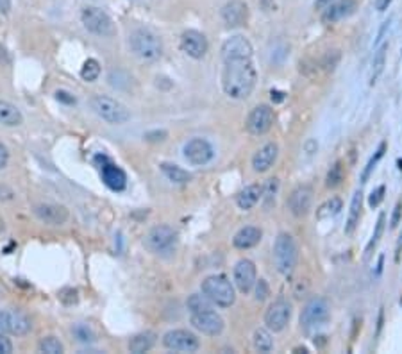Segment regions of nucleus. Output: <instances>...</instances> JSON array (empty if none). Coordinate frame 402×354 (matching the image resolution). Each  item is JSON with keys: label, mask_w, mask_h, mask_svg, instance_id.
I'll return each instance as SVG.
<instances>
[{"label": "nucleus", "mask_w": 402, "mask_h": 354, "mask_svg": "<svg viewBox=\"0 0 402 354\" xmlns=\"http://www.w3.org/2000/svg\"><path fill=\"white\" fill-rule=\"evenodd\" d=\"M222 68V90L228 97L235 101H243L250 97L256 88L257 72L254 67L252 56L228 57Z\"/></svg>", "instance_id": "nucleus-1"}, {"label": "nucleus", "mask_w": 402, "mask_h": 354, "mask_svg": "<svg viewBox=\"0 0 402 354\" xmlns=\"http://www.w3.org/2000/svg\"><path fill=\"white\" fill-rule=\"evenodd\" d=\"M129 45L134 56L140 57L142 61H147V63L157 61L163 56V41H161V38L154 31L145 29V27H140V29H136L130 34Z\"/></svg>", "instance_id": "nucleus-2"}, {"label": "nucleus", "mask_w": 402, "mask_h": 354, "mask_svg": "<svg viewBox=\"0 0 402 354\" xmlns=\"http://www.w3.org/2000/svg\"><path fill=\"white\" fill-rule=\"evenodd\" d=\"M201 290L218 308H231L236 301L235 287L223 274H215V276L206 277L201 284Z\"/></svg>", "instance_id": "nucleus-3"}, {"label": "nucleus", "mask_w": 402, "mask_h": 354, "mask_svg": "<svg viewBox=\"0 0 402 354\" xmlns=\"http://www.w3.org/2000/svg\"><path fill=\"white\" fill-rule=\"evenodd\" d=\"M298 247L295 243L294 236L288 233H279L274 243V263H276L277 272L283 276H290L297 267Z\"/></svg>", "instance_id": "nucleus-4"}, {"label": "nucleus", "mask_w": 402, "mask_h": 354, "mask_svg": "<svg viewBox=\"0 0 402 354\" xmlns=\"http://www.w3.org/2000/svg\"><path fill=\"white\" fill-rule=\"evenodd\" d=\"M89 106L94 109L95 115L102 118L104 122L111 123V126H120L130 120V113L122 102L115 101L111 97H104V95H95L89 101Z\"/></svg>", "instance_id": "nucleus-5"}, {"label": "nucleus", "mask_w": 402, "mask_h": 354, "mask_svg": "<svg viewBox=\"0 0 402 354\" xmlns=\"http://www.w3.org/2000/svg\"><path fill=\"white\" fill-rule=\"evenodd\" d=\"M329 317H331V309H329L328 301L322 297H315L302 309L301 328L304 329L306 333L317 331V329L324 328V326L328 324Z\"/></svg>", "instance_id": "nucleus-6"}, {"label": "nucleus", "mask_w": 402, "mask_h": 354, "mask_svg": "<svg viewBox=\"0 0 402 354\" xmlns=\"http://www.w3.org/2000/svg\"><path fill=\"white\" fill-rule=\"evenodd\" d=\"M81 20L86 29H88L89 33L97 34V36L109 38L116 33L111 16L106 11H102L101 8H95V6H88V8L82 9Z\"/></svg>", "instance_id": "nucleus-7"}, {"label": "nucleus", "mask_w": 402, "mask_h": 354, "mask_svg": "<svg viewBox=\"0 0 402 354\" xmlns=\"http://www.w3.org/2000/svg\"><path fill=\"white\" fill-rule=\"evenodd\" d=\"M95 163H97L99 172H101V177L104 181V184L108 188H111L113 192H122L127 187V175L118 165L113 160H109L108 156H97L95 157Z\"/></svg>", "instance_id": "nucleus-8"}, {"label": "nucleus", "mask_w": 402, "mask_h": 354, "mask_svg": "<svg viewBox=\"0 0 402 354\" xmlns=\"http://www.w3.org/2000/svg\"><path fill=\"white\" fill-rule=\"evenodd\" d=\"M175 242H177V231L167 224L156 226L145 236V247L150 253L156 254L168 253L175 245Z\"/></svg>", "instance_id": "nucleus-9"}, {"label": "nucleus", "mask_w": 402, "mask_h": 354, "mask_svg": "<svg viewBox=\"0 0 402 354\" xmlns=\"http://www.w3.org/2000/svg\"><path fill=\"white\" fill-rule=\"evenodd\" d=\"M291 319V304L286 299H277L272 304L268 306L267 314H264V324L272 333L284 331Z\"/></svg>", "instance_id": "nucleus-10"}, {"label": "nucleus", "mask_w": 402, "mask_h": 354, "mask_svg": "<svg viewBox=\"0 0 402 354\" xmlns=\"http://www.w3.org/2000/svg\"><path fill=\"white\" fill-rule=\"evenodd\" d=\"M274 118H276V115H274V109L270 108L268 104H259L249 113V116H247L245 127H247V131H249L250 135L263 136V135H267L268 131L272 129Z\"/></svg>", "instance_id": "nucleus-11"}, {"label": "nucleus", "mask_w": 402, "mask_h": 354, "mask_svg": "<svg viewBox=\"0 0 402 354\" xmlns=\"http://www.w3.org/2000/svg\"><path fill=\"white\" fill-rule=\"evenodd\" d=\"M33 324L27 315L16 309H0V333L23 336L30 331Z\"/></svg>", "instance_id": "nucleus-12"}, {"label": "nucleus", "mask_w": 402, "mask_h": 354, "mask_svg": "<svg viewBox=\"0 0 402 354\" xmlns=\"http://www.w3.org/2000/svg\"><path fill=\"white\" fill-rule=\"evenodd\" d=\"M163 345L175 353H195L201 347V342L186 329H172L163 336Z\"/></svg>", "instance_id": "nucleus-13"}, {"label": "nucleus", "mask_w": 402, "mask_h": 354, "mask_svg": "<svg viewBox=\"0 0 402 354\" xmlns=\"http://www.w3.org/2000/svg\"><path fill=\"white\" fill-rule=\"evenodd\" d=\"M184 157L195 167H202L215 157V149L208 140L194 138L184 145Z\"/></svg>", "instance_id": "nucleus-14"}, {"label": "nucleus", "mask_w": 402, "mask_h": 354, "mask_svg": "<svg viewBox=\"0 0 402 354\" xmlns=\"http://www.w3.org/2000/svg\"><path fill=\"white\" fill-rule=\"evenodd\" d=\"M190 322L197 331L208 336H218L223 331V326H225L223 324V319L216 314L215 309L201 311V314H191Z\"/></svg>", "instance_id": "nucleus-15"}, {"label": "nucleus", "mask_w": 402, "mask_h": 354, "mask_svg": "<svg viewBox=\"0 0 402 354\" xmlns=\"http://www.w3.org/2000/svg\"><path fill=\"white\" fill-rule=\"evenodd\" d=\"M208 38L195 29H188L181 34V50L194 60H202L208 54Z\"/></svg>", "instance_id": "nucleus-16"}, {"label": "nucleus", "mask_w": 402, "mask_h": 354, "mask_svg": "<svg viewBox=\"0 0 402 354\" xmlns=\"http://www.w3.org/2000/svg\"><path fill=\"white\" fill-rule=\"evenodd\" d=\"M313 188L309 184H301L294 188V192L288 197V209L294 216H306L313 206Z\"/></svg>", "instance_id": "nucleus-17"}, {"label": "nucleus", "mask_w": 402, "mask_h": 354, "mask_svg": "<svg viewBox=\"0 0 402 354\" xmlns=\"http://www.w3.org/2000/svg\"><path fill=\"white\" fill-rule=\"evenodd\" d=\"M257 281V270L254 261L247 260H240L238 263L235 265V284L242 294H250L254 290V284Z\"/></svg>", "instance_id": "nucleus-18"}, {"label": "nucleus", "mask_w": 402, "mask_h": 354, "mask_svg": "<svg viewBox=\"0 0 402 354\" xmlns=\"http://www.w3.org/2000/svg\"><path fill=\"white\" fill-rule=\"evenodd\" d=\"M34 215L47 226H63L68 220V209L63 204H36L34 206Z\"/></svg>", "instance_id": "nucleus-19"}, {"label": "nucleus", "mask_w": 402, "mask_h": 354, "mask_svg": "<svg viewBox=\"0 0 402 354\" xmlns=\"http://www.w3.org/2000/svg\"><path fill=\"white\" fill-rule=\"evenodd\" d=\"M357 9V0H335L322 13V22L336 23L340 20L349 18Z\"/></svg>", "instance_id": "nucleus-20"}, {"label": "nucleus", "mask_w": 402, "mask_h": 354, "mask_svg": "<svg viewBox=\"0 0 402 354\" xmlns=\"http://www.w3.org/2000/svg\"><path fill=\"white\" fill-rule=\"evenodd\" d=\"M220 15H222L223 23L231 29L233 27H242L249 18V6L243 0H231L223 6Z\"/></svg>", "instance_id": "nucleus-21"}, {"label": "nucleus", "mask_w": 402, "mask_h": 354, "mask_svg": "<svg viewBox=\"0 0 402 354\" xmlns=\"http://www.w3.org/2000/svg\"><path fill=\"white\" fill-rule=\"evenodd\" d=\"M220 56H222V60L240 56H254L252 43H250L245 36H242V34H236V36H231L223 41L222 49H220Z\"/></svg>", "instance_id": "nucleus-22"}, {"label": "nucleus", "mask_w": 402, "mask_h": 354, "mask_svg": "<svg viewBox=\"0 0 402 354\" xmlns=\"http://www.w3.org/2000/svg\"><path fill=\"white\" fill-rule=\"evenodd\" d=\"M277 156H279V145H277V143L270 142L267 143V145H263L252 157L254 172H257V174L268 172L276 165Z\"/></svg>", "instance_id": "nucleus-23"}, {"label": "nucleus", "mask_w": 402, "mask_h": 354, "mask_svg": "<svg viewBox=\"0 0 402 354\" xmlns=\"http://www.w3.org/2000/svg\"><path fill=\"white\" fill-rule=\"evenodd\" d=\"M261 236H263V233H261L259 228L245 226V228H242L235 235V238H233V245L240 250L252 249V247H256L257 243L261 242Z\"/></svg>", "instance_id": "nucleus-24"}, {"label": "nucleus", "mask_w": 402, "mask_h": 354, "mask_svg": "<svg viewBox=\"0 0 402 354\" xmlns=\"http://www.w3.org/2000/svg\"><path fill=\"white\" fill-rule=\"evenodd\" d=\"M261 199H263V187H259V184H249V187H245L236 195V206L240 209H243V211H249Z\"/></svg>", "instance_id": "nucleus-25"}, {"label": "nucleus", "mask_w": 402, "mask_h": 354, "mask_svg": "<svg viewBox=\"0 0 402 354\" xmlns=\"http://www.w3.org/2000/svg\"><path fill=\"white\" fill-rule=\"evenodd\" d=\"M362 204H363V194L359 190L354 192L352 201H350L349 215H347V224H345V235H352L354 229L359 224L362 219Z\"/></svg>", "instance_id": "nucleus-26"}, {"label": "nucleus", "mask_w": 402, "mask_h": 354, "mask_svg": "<svg viewBox=\"0 0 402 354\" xmlns=\"http://www.w3.org/2000/svg\"><path fill=\"white\" fill-rule=\"evenodd\" d=\"M0 123L6 127H18L23 123V115L15 104L0 101Z\"/></svg>", "instance_id": "nucleus-27"}, {"label": "nucleus", "mask_w": 402, "mask_h": 354, "mask_svg": "<svg viewBox=\"0 0 402 354\" xmlns=\"http://www.w3.org/2000/svg\"><path fill=\"white\" fill-rule=\"evenodd\" d=\"M390 49V43L384 41L383 45H379L376 49V54H374L372 60V70H370V86H374L377 82V79L381 77L384 70V63H386V52Z\"/></svg>", "instance_id": "nucleus-28"}, {"label": "nucleus", "mask_w": 402, "mask_h": 354, "mask_svg": "<svg viewBox=\"0 0 402 354\" xmlns=\"http://www.w3.org/2000/svg\"><path fill=\"white\" fill-rule=\"evenodd\" d=\"M154 343H156V335H154V333H150V331L140 333V335L130 338L129 350L134 354H142V353H147V350L152 349Z\"/></svg>", "instance_id": "nucleus-29"}, {"label": "nucleus", "mask_w": 402, "mask_h": 354, "mask_svg": "<svg viewBox=\"0 0 402 354\" xmlns=\"http://www.w3.org/2000/svg\"><path fill=\"white\" fill-rule=\"evenodd\" d=\"M160 168H161V172L164 174V177H167L168 181H172V183H175V184H184L191 179L190 172H186L184 168H181V167H177V165L161 163Z\"/></svg>", "instance_id": "nucleus-30"}, {"label": "nucleus", "mask_w": 402, "mask_h": 354, "mask_svg": "<svg viewBox=\"0 0 402 354\" xmlns=\"http://www.w3.org/2000/svg\"><path fill=\"white\" fill-rule=\"evenodd\" d=\"M254 349L259 353H270L274 349V338L270 335V329H256L252 336Z\"/></svg>", "instance_id": "nucleus-31"}, {"label": "nucleus", "mask_w": 402, "mask_h": 354, "mask_svg": "<svg viewBox=\"0 0 402 354\" xmlns=\"http://www.w3.org/2000/svg\"><path fill=\"white\" fill-rule=\"evenodd\" d=\"M188 309H190V314H201V311H209L213 309V302L209 301L208 295L204 294H191L186 301Z\"/></svg>", "instance_id": "nucleus-32"}, {"label": "nucleus", "mask_w": 402, "mask_h": 354, "mask_svg": "<svg viewBox=\"0 0 402 354\" xmlns=\"http://www.w3.org/2000/svg\"><path fill=\"white\" fill-rule=\"evenodd\" d=\"M343 202L340 197H331L329 201H325L320 208L317 209V219L324 220V219H331V216L338 215L340 209H342Z\"/></svg>", "instance_id": "nucleus-33"}, {"label": "nucleus", "mask_w": 402, "mask_h": 354, "mask_svg": "<svg viewBox=\"0 0 402 354\" xmlns=\"http://www.w3.org/2000/svg\"><path fill=\"white\" fill-rule=\"evenodd\" d=\"M99 75H101V63L97 60H86L84 65L81 68V77L88 82H94L97 81Z\"/></svg>", "instance_id": "nucleus-34"}, {"label": "nucleus", "mask_w": 402, "mask_h": 354, "mask_svg": "<svg viewBox=\"0 0 402 354\" xmlns=\"http://www.w3.org/2000/svg\"><path fill=\"white\" fill-rule=\"evenodd\" d=\"M343 177H345V172H343L342 161H336V163L331 167V170L328 172V177H325V187L328 188L340 187Z\"/></svg>", "instance_id": "nucleus-35"}, {"label": "nucleus", "mask_w": 402, "mask_h": 354, "mask_svg": "<svg viewBox=\"0 0 402 354\" xmlns=\"http://www.w3.org/2000/svg\"><path fill=\"white\" fill-rule=\"evenodd\" d=\"M384 153H386V142H381V143H379V147H377L376 154H374V156H372V157H370V161H369V163H367L365 170H363V175H362V183H367V181H369L370 174H372V172H374V168H376V165H377V163H379V161H381V160H383Z\"/></svg>", "instance_id": "nucleus-36"}, {"label": "nucleus", "mask_w": 402, "mask_h": 354, "mask_svg": "<svg viewBox=\"0 0 402 354\" xmlns=\"http://www.w3.org/2000/svg\"><path fill=\"white\" fill-rule=\"evenodd\" d=\"M38 349H40V353L61 354L65 350V347L63 343L60 342V338H56V336H45V338H41Z\"/></svg>", "instance_id": "nucleus-37"}, {"label": "nucleus", "mask_w": 402, "mask_h": 354, "mask_svg": "<svg viewBox=\"0 0 402 354\" xmlns=\"http://www.w3.org/2000/svg\"><path fill=\"white\" fill-rule=\"evenodd\" d=\"M384 220H386V215H384V213H381L379 219H377V222H376V231H374L372 240H370L369 245H367V256H369V254L372 253V249L377 245V242H379V240H381V236H383Z\"/></svg>", "instance_id": "nucleus-38"}, {"label": "nucleus", "mask_w": 402, "mask_h": 354, "mask_svg": "<svg viewBox=\"0 0 402 354\" xmlns=\"http://www.w3.org/2000/svg\"><path fill=\"white\" fill-rule=\"evenodd\" d=\"M277 190H279V179H277V177H274V179H268L267 187H263V197H264V201H267V204H272V202H276Z\"/></svg>", "instance_id": "nucleus-39"}, {"label": "nucleus", "mask_w": 402, "mask_h": 354, "mask_svg": "<svg viewBox=\"0 0 402 354\" xmlns=\"http://www.w3.org/2000/svg\"><path fill=\"white\" fill-rule=\"evenodd\" d=\"M254 297H256V301H259V302H263L264 299L270 295V288H268V284H267V281L264 280H259V281H256V284H254Z\"/></svg>", "instance_id": "nucleus-40"}, {"label": "nucleus", "mask_w": 402, "mask_h": 354, "mask_svg": "<svg viewBox=\"0 0 402 354\" xmlns=\"http://www.w3.org/2000/svg\"><path fill=\"white\" fill-rule=\"evenodd\" d=\"M384 194H386V187L384 184H381V187H377L376 190L370 194V197H369V206L370 208H377V206L383 202V199H384Z\"/></svg>", "instance_id": "nucleus-41"}, {"label": "nucleus", "mask_w": 402, "mask_h": 354, "mask_svg": "<svg viewBox=\"0 0 402 354\" xmlns=\"http://www.w3.org/2000/svg\"><path fill=\"white\" fill-rule=\"evenodd\" d=\"M74 335L77 336V340H81V342H91V340H94V333H91V329L84 324L75 326Z\"/></svg>", "instance_id": "nucleus-42"}, {"label": "nucleus", "mask_w": 402, "mask_h": 354, "mask_svg": "<svg viewBox=\"0 0 402 354\" xmlns=\"http://www.w3.org/2000/svg\"><path fill=\"white\" fill-rule=\"evenodd\" d=\"M401 216H402V201H397V204H395L393 213H391V219H390V228L391 229L397 228L398 222H401Z\"/></svg>", "instance_id": "nucleus-43"}, {"label": "nucleus", "mask_w": 402, "mask_h": 354, "mask_svg": "<svg viewBox=\"0 0 402 354\" xmlns=\"http://www.w3.org/2000/svg\"><path fill=\"white\" fill-rule=\"evenodd\" d=\"M15 199V192L13 188H9L8 184L0 183V202H8Z\"/></svg>", "instance_id": "nucleus-44"}, {"label": "nucleus", "mask_w": 402, "mask_h": 354, "mask_svg": "<svg viewBox=\"0 0 402 354\" xmlns=\"http://www.w3.org/2000/svg\"><path fill=\"white\" fill-rule=\"evenodd\" d=\"M9 353H13L11 340L6 338L4 333H0V354H9Z\"/></svg>", "instance_id": "nucleus-45"}, {"label": "nucleus", "mask_w": 402, "mask_h": 354, "mask_svg": "<svg viewBox=\"0 0 402 354\" xmlns=\"http://www.w3.org/2000/svg\"><path fill=\"white\" fill-rule=\"evenodd\" d=\"M8 163H9V150L4 143L0 142V170L8 167Z\"/></svg>", "instance_id": "nucleus-46"}, {"label": "nucleus", "mask_w": 402, "mask_h": 354, "mask_svg": "<svg viewBox=\"0 0 402 354\" xmlns=\"http://www.w3.org/2000/svg\"><path fill=\"white\" fill-rule=\"evenodd\" d=\"M56 99L61 102H67V104H75V97L68 94V92H56Z\"/></svg>", "instance_id": "nucleus-47"}, {"label": "nucleus", "mask_w": 402, "mask_h": 354, "mask_svg": "<svg viewBox=\"0 0 402 354\" xmlns=\"http://www.w3.org/2000/svg\"><path fill=\"white\" fill-rule=\"evenodd\" d=\"M390 22H391V18H388L386 22H383V26H381V29H379V34H377V40H376V49L377 47L381 45V41L384 40V34H386V31H388V27H390Z\"/></svg>", "instance_id": "nucleus-48"}, {"label": "nucleus", "mask_w": 402, "mask_h": 354, "mask_svg": "<svg viewBox=\"0 0 402 354\" xmlns=\"http://www.w3.org/2000/svg\"><path fill=\"white\" fill-rule=\"evenodd\" d=\"M393 0H377V11H386Z\"/></svg>", "instance_id": "nucleus-49"}, {"label": "nucleus", "mask_w": 402, "mask_h": 354, "mask_svg": "<svg viewBox=\"0 0 402 354\" xmlns=\"http://www.w3.org/2000/svg\"><path fill=\"white\" fill-rule=\"evenodd\" d=\"M9 9H11V0H0V13L6 15L9 13Z\"/></svg>", "instance_id": "nucleus-50"}, {"label": "nucleus", "mask_w": 402, "mask_h": 354, "mask_svg": "<svg viewBox=\"0 0 402 354\" xmlns=\"http://www.w3.org/2000/svg\"><path fill=\"white\" fill-rule=\"evenodd\" d=\"M0 63H9L8 50H6V47H2V45H0Z\"/></svg>", "instance_id": "nucleus-51"}, {"label": "nucleus", "mask_w": 402, "mask_h": 354, "mask_svg": "<svg viewBox=\"0 0 402 354\" xmlns=\"http://www.w3.org/2000/svg\"><path fill=\"white\" fill-rule=\"evenodd\" d=\"M331 2H335V0H317V2H315V8L325 9L329 4H331Z\"/></svg>", "instance_id": "nucleus-52"}, {"label": "nucleus", "mask_w": 402, "mask_h": 354, "mask_svg": "<svg viewBox=\"0 0 402 354\" xmlns=\"http://www.w3.org/2000/svg\"><path fill=\"white\" fill-rule=\"evenodd\" d=\"M401 253H402V231H401V236H398V242H397V258Z\"/></svg>", "instance_id": "nucleus-53"}, {"label": "nucleus", "mask_w": 402, "mask_h": 354, "mask_svg": "<svg viewBox=\"0 0 402 354\" xmlns=\"http://www.w3.org/2000/svg\"><path fill=\"white\" fill-rule=\"evenodd\" d=\"M4 219H2V216H0V231H4Z\"/></svg>", "instance_id": "nucleus-54"}]
</instances>
